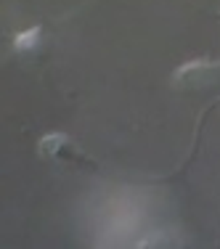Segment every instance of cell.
<instances>
[{
  "label": "cell",
  "mask_w": 220,
  "mask_h": 249,
  "mask_svg": "<svg viewBox=\"0 0 220 249\" xmlns=\"http://www.w3.org/2000/svg\"><path fill=\"white\" fill-rule=\"evenodd\" d=\"M215 64L212 61H204V58H199V61H186V64H181V67L175 69V74H172V80H186V77H194V74H199V72H207V69H212Z\"/></svg>",
  "instance_id": "1"
},
{
  "label": "cell",
  "mask_w": 220,
  "mask_h": 249,
  "mask_svg": "<svg viewBox=\"0 0 220 249\" xmlns=\"http://www.w3.org/2000/svg\"><path fill=\"white\" fill-rule=\"evenodd\" d=\"M40 43V27H29L24 32H16L14 37V48L16 51H29Z\"/></svg>",
  "instance_id": "2"
},
{
  "label": "cell",
  "mask_w": 220,
  "mask_h": 249,
  "mask_svg": "<svg viewBox=\"0 0 220 249\" xmlns=\"http://www.w3.org/2000/svg\"><path fill=\"white\" fill-rule=\"evenodd\" d=\"M64 143H67V135L51 133V135H45V138L40 141V151H43V154H56L58 146H64Z\"/></svg>",
  "instance_id": "3"
}]
</instances>
